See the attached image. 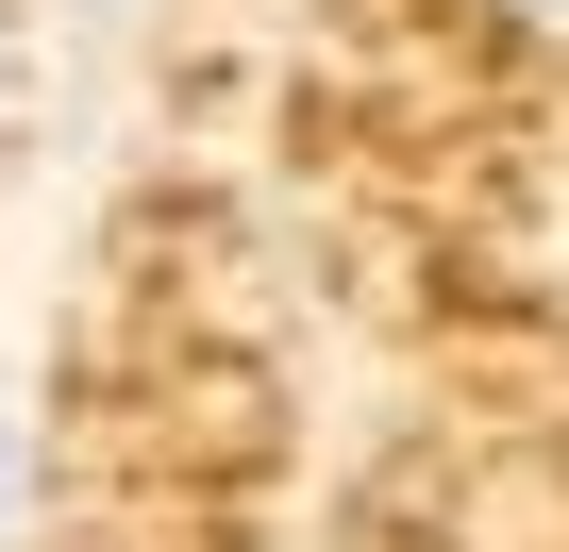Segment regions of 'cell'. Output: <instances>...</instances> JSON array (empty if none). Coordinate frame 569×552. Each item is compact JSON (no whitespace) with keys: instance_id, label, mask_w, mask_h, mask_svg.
<instances>
[{"instance_id":"obj_1","label":"cell","mask_w":569,"mask_h":552,"mask_svg":"<svg viewBox=\"0 0 569 552\" xmlns=\"http://www.w3.org/2000/svg\"><path fill=\"white\" fill-rule=\"evenodd\" d=\"M0 118H18V0H0Z\"/></svg>"},{"instance_id":"obj_2","label":"cell","mask_w":569,"mask_h":552,"mask_svg":"<svg viewBox=\"0 0 569 552\" xmlns=\"http://www.w3.org/2000/svg\"><path fill=\"white\" fill-rule=\"evenodd\" d=\"M0 502H18V435H0Z\"/></svg>"},{"instance_id":"obj_3","label":"cell","mask_w":569,"mask_h":552,"mask_svg":"<svg viewBox=\"0 0 569 552\" xmlns=\"http://www.w3.org/2000/svg\"><path fill=\"white\" fill-rule=\"evenodd\" d=\"M536 18H569V0H536Z\"/></svg>"}]
</instances>
